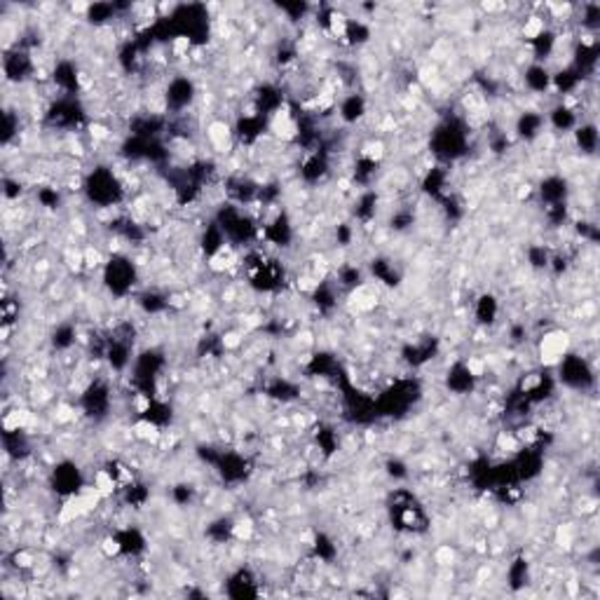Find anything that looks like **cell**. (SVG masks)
Here are the masks:
<instances>
[{
    "mask_svg": "<svg viewBox=\"0 0 600 600\" xmlns=\"http://www.w3.org/2000/svg\"><path fill=\"white\" fill-rule=\"evenodd\" d=\"M565 352H568V335L563 331H553V333H546L544 340L539 345V356L544 364H558L565 359Z\"/></svg>",
    "mask_w": 600,
    "mask_h": 600,
    "instance_id": "1",
    "label": "cell"
},
{
    "mask_svg": "<svg viewBox=\"0 0 600 600\" xmlns=\"http://www.w3.org/2000/svg\"><path fill=\"white\" fill-rule=\"evenodd\" d=\"M207 138L209 143L214 145L218 152H228L230 148V141H232V131H230V124L223 122V120H216L209 124L207 129Z\"/></svg>",
    "mask_w": 600,
    "mask_h": 600,
    "instance_id": "2",
    "label": "cell"
},
{
    "mask_svg": "<svg viewBox=\"0 0 600 600\" xmlns=\"http://www.w3.org/2000/svg\"><path fill=\"white\" fill-rule=\"evenodd\" d=\"M525 80H528V85L535 87V90H544V87L548 85V73L544 71V66H535V68L528 71Z\"/></svg>",
    "mask_w": 600,
    "mask_h": 600,
    "instance_id": "3",
    "label": "cell"
}]
</instances>
